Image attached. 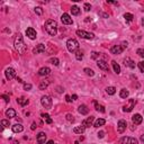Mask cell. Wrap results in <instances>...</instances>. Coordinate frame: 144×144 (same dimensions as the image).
Listing matches in <instances>:
<instances>
[{
    "instance_id": "cell-1",
    "label": "cell",
    "mask_w": 144,
    "mask_h": 144,
    "mask_svg": "<svg viewBox=\"0 0 144 144\" xmlns=\"http://www.w3.org/2000/svg\"><path fill=\"white\" fill-rule=\"evenodd\" d=\"M14 45H15V49L18 51V53L20 54H24L26 52V45L23 41V36L20 34H17L16 35V38H15V42H14Z\"/></svg>"
},
{
    "instance_id": "cell-2",
    "label": "cell",
    "mask_w": 144,
    "mask_h": 144,
    "mask_svg": "<svg viewBox=\"0 0 144 144\" xmlns=\"http://www.w3.org/2000/svg\"><path fill=\"white\" fill-rule=\"evenodd\" d=\"M45 29H46V32H47L50 35H52V36L56 35V33H57V23L55 22V20H53V19L46 20Z\"/></svg>"
},
{
    "instance_id": "cell-3",
    "label": "cell",
    "mask_w": 144,
    "mask_h": 144,
    "mask_svg": "<svg viewBox=\"0 0 144 144\" xmlns=\"http://www.w3.org/2000/svg\"><path fill=\"white\" fill-rule=\"evenodd\" d=\"M67 47L69 50V52H77L78 49H79V43H78L77 40H74V38H70V40H68L67 42Z\"/></svg>"
},
{
    "instance_id": "cell-4",
    "label": "cell",
    "mask_w": 144,
    "mask_h": 144,
    "mask_svg": "<svg viewBox=\"0 0 144 144\" xmlns=\"http://www.w3.org/2000/svg\"><path fill=\"white\" fill-rule=\"evenodd\" d=\"M41 104H42V106H43L44 108L51 109L53 101H52V99H51V97L50 96H43L42 97V99H41Z\"/></svg>"
},
{
    "instance_id": "cell-5",
    "label": "cell",
    "mask_w": 144,
    "mask_h": 144,
    "mask_svg": "<svg viewBox=\"0 0 144 144\" xmlns=\"http://www.w3.org/2000/svg\"><path fill=\"white\" fill-rule=\"evenodd\" d=\"M77 35L80 36L81 38H86V40H92L95 37V35L92 33H88V32H85V30H81V29L77 30Z\"/></svg>"
},
{
    "instance_id": "cell-6",
    "label": "cell",
    "mask_w": 144,
    "mask_h": 144,
    "mask_svg": "<svg viewBox=\"0 0 144 144\" xmlns=\"http://www.w3.org/2000/svg\"><path fill=\"white\" fill-rule=\"evenodd\" d=\"M135 107V100L134 99H128V104L125 105L124 108H123V110L125 113H130L133 110V108Z\"/></svg>"
},
{
    "instance_id": "cell-7",
    "label": "cell",
    "mask_w": 144,
    "mask_h": 144,
    "mask_svg": "<svg viewBox=\"0 0 144 144\" xmlns=\"http://www.w3.org/2000/svg\"><path fill=\"white\" fill-rule=\"evenodd\" d=\"M5 74H6L7 79L11 80L16 77V71H15V69H12V68H7L6 71H5Z\"/></svg>"
},
{
    "instance_id": "cell-8",
    "label": "cell",
    "mask_w": 144,
    "mask_h": 144,
    "mask_svg": "<svg viewBox=\"0 0 144 144\" xmlns=\"http://www.w3.org/2000/svg\"><path fill=\"white\" fill-rule=\"evenodd\" d=\"M120 143H122V144H138L136 138L128 137V136H126V137H123L122 140H120Z\"/></svg>"
},
{
    "instance_id": "cell-9",
    "label": "cell",
    "mask_w": 144,
    "mask_h": 144,
    "mask_svg": "<svg viewBox=\"0 0 144 144\" xmlns=\"http://www.w3.org/2000/svg\"><path fill=\"white\" fill-rule=\"evenodd\" d=\"M126 126H127L126 120L120 119L118 122V124H117V131H118V133H124V131L126 130Z\"/></svg>"
},
{
    "instance_id": "cell-10",
    "label": "cell",
    "mask_w": 144,
    "mask_h": 144,
    "mask_svg": "<svg viewBox=\"0 0 144 144\" xmlns=\"http://www.w3.org/2000/svg\"><path fill=\"white\" fill-rule=\"evenodd\" d=\"M61 20H62V23H63L64 25H71L72 24V18L70 17V15L69 14H63L61 16Z\"/></svg>"
},
{
    "instance_id": "cell-11",
    "label": "cell",
    "mask_w": 144,
    "mask_h": 144,
    "mask_svg": "<svg viewBox=\"0 0 144 144\" xmlns=\"http://www.w3.org/2000/svg\"><path fill=\"white\" fill-rule=\"evenodd\" d=\"M123 51H124V46H122V45H114L110 49L111 54H120Z\"/></svg>"
},
{
    "instance_id": "cell-12",
    "label": "cell",
    "mask_w": 144,
    "mask_h": 144,
    "mask_svg": "<svg viewBox=\"0 0 144 144\" xmlns=\"http://www.w3.org/2000/svg\"><path fill=\"white\" fill-rule=\"evenodd\" d=\"M26 35H27L30 40H35L36 36H37V35H36V30L34 29V28H32V27H29V28L26 29Z\"/></svg>"
},
{
    "instance_id": "cell-13",
    "label": "cell",
    "mask_w": 144,
    "mask_h": 144,
    "mask_svg": "<svg viewBox=\"0 0 144 144\" xmlns=\"http://www.w3.org/2000/svg\"><path fill=\"white\" fill-rule=\"evenodd\" d=\"M97 65H98V68H99V69L104 70V71H108V70H109L108 63H106V62L103 61V60H99V61L97 62Z\"/></svg>"
},
{
    "instance_id": "cell-14",
    "label": "cell",
    "mask_w": 144,
    "mask_h": 144,
    "mask_svg": "<svg viewBox=\"0 0 144 144\" xmlns=\"http://www.w3.org/2000/svg\"><path fill=\"white\" fill-rule=\"evenodd\" d=\"M50 73H51V69L47 67H43L41 68L40 70H38V74L42 75V77H45V75H49Z\"/></svg>"
},
{
    "instance_id": "cell-15",
    "label": "cell",
    "mask_w": 144,
    "mask_h": 144,
    "mask_svg": "<svg viewBox=\"0 0 144 144\" xmlns=\"http://www.w3.org/2000/svg\"><path fill=\"white\" fill-rule=\"evenodd\" d=\"M132 120H133V123H134L135 125H140L141 123H142V120H143V117L141 116L140 114H135L134 116L132 117Z\"/></svg>"
},
{
    "instance_id": "cell-16",
    "label": "cell",
    "mask_w": 144,
    "mask_h": 144,
    "mask_svg": "<svg viewBox=\"0 0 144 144\" xmlns=\"http://www.w3.org/2000/svg\"><path fill=\"white\" fill-rule=\"evenodd\" d=\"M33 52H34L35 54L43 53V52H45V45H44V44H38V45L33 50Z\"/></svg>"
},
{
    "instance_id": "cell-17",
    "label": "cell",
    "mask_w": 144,
    "mask_h": 144,
    "mask_svg": "<svg viewBox=\"0 0 144 144\" xmlns=\"http://www.w3.org/2000/svg\"><path fill=\"white\" fill-rule=\"evenodd\" d=\"M124 64L126 65V67L131 68V69H134L135 68V62L133 61V60H131L130 57H126V59L124 60Z\"/></svg>"
},
{
    "instance_id": "cell-18",
    "label": "cell",
    "mask_w": 144,
    "mask_h": 144,
    "mask_svg": "<svg viewBox=\"0 0 144 144\" xmlns=\"http://www.w3.org/2000/svg\"><path fill=\"white\" fill-rule=\"evenodd\" d=\"M45 141H46V134L44 132H41L40 134L37 135V142H38V144L45 143Z\"/></svg>"
},
{
    "instance_id": "cell-19",
    "label": "cell",
    "mask_w": 144,
    "mask_h": 144,
    "mask_svg": "<svg viewBox=\"0 0 144 144\" xmlns=\"http://www.w3.org/2000/svg\"><path fill=\"white\" fill-rule=\"evenodd\" d=\"M93 116H90V117H88L87 119H85L83 120V123H82V126H85V127H90L91 126V124H92V122H93Z\"/></svg>"
},
{
    "instance_id": "cell-20",
    "label": "cell",
    "mask_w": 144,
    "mask_h": 144,
    "mask_svg": "<svg viewBox=\"0 0 144 144\" xmlns=\"http://www.w3.org/2000/svg\"><path fill=\"white\" fill-rule=\"evenodd\" d=\"M78 111H79L81 115H87L89 113V109L86 105H80L79 108H78Z\"/></svg>"
},
{
    "instance_id": "cell-21",
    "label": "cell",
    "mask_w": 144,
    "mask_h": 144,
    "mask_svg": "<svg viewBox=\"0 0 144 144\" xmlns=\"http://www.w3.org/2000/svg\"><path fill=\"white\" fill-rule=\"evenodd\" d=\"M12 132L14 133H20V132H23V130H24V127H23V125L22 124H15V125H12Z\"/></svg>"
},
{
    "instance_id": "cell-22",
    "label": "cell",
    "mask_w": 144,
    "mask_h": 144,
    "mask_svg": "<svg viewBox=\"0 0 144 144\" xmlns=\"http://www.w3.org/2000/svg\"><path fill=\"white\" fill-rule=\"evenodd\" d=\"M93 105H95L96 110H97V111H100V113H105V111H106V109H105V107L103 106V105H99L96 100L93 101Z\"/></svg>"
},
{
    "instance_id": "cell-23",
    "label": "cell",
    "mask_w": 144,
    "mask_h": 144,
    "mask_svg": "<svg viewBox=\"0 0 144 144\" xmlns=\"http://www.w3.org/2000/svg\"><path fill=\"white\" fill-rule=\"evenodd\" d=\"M17 103L20 105V106H26L29 101H28V99H26L25 97H20V98H18L17 99Z\"/></svg>"
},
{
    "instance_id": "cell-24",
    "label": "cell",
    "mask_w": 144,
    "mask_h": 144,
    "mask_svg": "<svg viewBox=\"0 0 144 144\" xmlns=\"http://www.w3.org/2000/svg\"><path fill=\"white\" fill-rule=\"evenodd\" d=\"M6 116L9 117V118H14V117H16V111L12 108H9L8 110L6 111Z\"/></svg>"
},
{
    "instance_id": "cell-25",
    "label": "cell",
    "mask_w": 144,
    "mask_h": 144,
    "mask_svg": "<svg viewBox=\"0 0 144 144\" xmlns=\"http://www.w3.org/2000/svg\"><path fill=\"white\" fill-rule=\"evenodd\" d=\"M85 130H86L85 126H77V127L73 128V132H74L75 134H82V133L85 132Z\"/></svg>"
},
{
    "instance_id": "cell-26",
    "label": "cell",
    "mask_w": 144,
    "mask_h": 144,
    "mask_svg": "<svg viewBox=\"0 0 144 144\" xmlns=\"http://www.w3.org/2000/svg\"><path fill=\"white\" fill-rule=\"evenodd\" d=\"M49 85H50V80L42 81V82L40 83V89H41V90H45V89L49 87Z\"/></svg>"
},
{
    "instance_id": "cell-27",
    "label": "cell",
    "mask_w": 144,
    "mask_h": 144,
    "mask_svg": "<svg viewBox=\"0 0 144 144\" xmlns=\"http://www.w3.org/2000/svg\"><path fill=\"white\" fill-rule=\"evenodd\" d=\"M111 65H113V68H114V71H115V73L119 74V73H120V67L116 63V61H111Z\"/></svg>"
},
{
    "instance_id": "cell-28",
    "label": "cell",
    "mask_w": 144,
    "mask_h": 144,
    "mask_svg": "<svg viewBox=\"0 0 144 144\" xmlns=\"http://www.w3.org/2000/svg\"><path fill=\"white\" fill-rule=\"evenodd\" d=\"M105 124H106V120H105L104 118H99V119H97L95 122V125H93V126L99 127V126H103V125H105Z\"/></svg>"
},
{
    "instance_id": "cell-29",
    "label": "cell",
    "mask_w": 144,
    "mask_h": 144,
    "mask_svg": "<svg viewBox=\"0 0 144 144\" xmlns=\"http://www.w3.org/2000/svg\"><path fill=\"white\" fill-rule=\"evenodd\" d=\"M128 95H130V92H128L126 89H122V90H120V92H119L120 98H127Z\"/></svg>"
},
{
    "instance_id": "cell-30",
    "label": "cell",
    "mask_w": 144,
    "mask_h": 144,
    "mask_svg": "<svg viewBox=\"0 0 144 144\" xmlns=\"http://www.w3.org/2000/svg\"><path fill=\"white\" fill-rule=\"evenodd\" d=\"M42 117H43V119H45V122L47 124H52V118L50 117L49 114H42Z\"/></svg>"
},
{
    "instance_id": "cell-31",
    "label": "cell",
    "mask_w": 144,
    "mask_h": 144,
    "mask_svg": "<svg viewBox=\"0 0 144 144\" xmlns=\"http://www.w3.org/2000/svg\"><path fill=\"white\" fill-rule=\"evenodd\" d=\"M106 92L108 93V95H115V92H116V88H115V87L106 88Z\"/></svg>"
},
{
    "instance_id": "cell-32",
    "label": "cell",
    "mask_w": 144,
    "mask_h": 144,
    "mask_svg": "<svg viewBox=\"0 0 144 144\" xmlns=\"http://www.w3.org/2000/svg\"><path fill=\"white\" fill-rule=\"evenodd\" d=\"M71 11H72V15H79L80 14V8L78 6H73L72 8H71Z\"/></svg>"
},
{
    "instance_id": "cell-33",
    "label": "cell",
    "mask_w": 144,
    "mask_h": 144,
    "mask_svg": "<svg viewBox=\"0 0 144 144\" xmlns=\"http://www.w3.org/2000/svg\"><path fill=\"white\" fill-rule=\"evenodd\" d=\"M124 18H125V20H126V22L130 23V22H132V20H133L134 16H133L132 14H128V12H127V14H125V15H124Z\"/></svg>"
},
{
    "instance_id": "cell-34",
    "label": "cell",
    "mask_w": 144,
    "mask_h": 144,
    "mask_svg": "<svg viewBox=\"0 0 144 144\" xmlns=\"http://www.w3.org/2000/svg\"><path fill=\"white\" fill-rule=\"evenodd\" d=\"M75 59L79 60V61H81V60L83 59V53L81 51H77L75 52Z\"/></svg>"
},
{
    "instance_id": "cell-35",
    "label": "cell",
    "mask_w": 144,
    "mask_h": 144,
    "mask_svg": "<svg viewBox=\"0 0 144 144\" xmlns=\"http://www.w3.org/2000/svg\"><path fill=\"white\" fill-rule=\"evenodd\" d=\"M50 63H52L53 65H59V63H60V61H59V59H56V57H51L50 59Z\"/></svg>"
},
{
    "instance_id": "cell-36",
    "label": "cell",
    "mask_w": 144,
    "mask_h": 144,
    "mask_svg": "<svg viewBox=\"0 0 144 144\" xmlns=\"http://www.w3.org/2000/svg\"><path fill=\"white\" fill-rule=\"evenodd\" d=\"M83 71L86 72V74L87 75H90V77H93V74H95V72H93V70H91V69H89V68H86Z\"/></svg>"
},
{
    "instance_id": "cell-37",
    "label": "cell",
    "mask_w": 144,
    "mask_h": 144,
    "mask_svg": "<svg viewBox=\"0 0 144 144\" xmlns=\"http://www.w3.org/2000/svg\"><path fill=\"white\" fill-rule=\"evenodd\" d=\"M9 125H10L9 124V120H6V119H2L1 120V126L4 127V128L5 127H9Z\"/></svg>"
},
{
    "instance_id": "cell-38",
    "label": "cell",
    "mask_w": 144,
    "mask_h": 144,
    "mask_svg": "<svg viewBox=\"0 0 144 144\" xmlns=\"http://www.w3.org/2000/svg\"><path fill=\"white\" fill-rule=\"evenodd\" d=\"M65 118H67V120H69V122H71V123L74 122V117H73V115H71V114H67Z\"/></svg>"
},
{
    "instance_id": "cell-39",
    "label": "cell",
    "mask_w": 144,
    "mask_h": 144,
    "mask_svg": "<svg viewBox=\"0 0 144 144\" xmlns=\"http://www.w3.org/2000/svg\"><path fill=\"white\" fill-rule=\"evenodd\" d=\"M138 69H140V71L141 72H144V61H141V62H138Z\"/></svg>"
},
{
    "instance_id": "cell-40",
    "label": "cell",
    "mask_w": 144,
    "mask_h": 144,
    "mask_svg": "<svg viewBox=\"0 0 144 144\" xmlns=\"http://www.w3.org/2000/svg\"><path fill=\"white\" fill-rule=\"evenodd\" d=\"M136 53H137L141 57H144V50L143 49H138L137 51H136Z\"/></svg>"
},
{
    "instance_id": "cell-41",
    "label": "cell",
    "mask_w": 144,
    "mask_h": 144,
    "mask_svg": "<svg viewBox=\"0 0 144 144\" xmlns=\"http://www.w3.org/2000/svg\"><path fill=\"white\" fill-rule=\"evenodd\" d=\"M35 12L37 15H42V14H43V9H42L41 7H36V8H35Z\"/></svg>"
},
{
    "instance_id": "cell-42",
    "label": "cell",
    "mask_w": 144,
    "mask_h": 144,
    "mask_svg": "<svg viewBox=\"0 0 144 144\" xmlns=\"http://www.w3.org/2000/svg\"><path fill=\"white\" fill-rule=\"evenodd\" d=\"M24 89H25V90H30V89H32V85H30V83H25Z\"/></svg>"
},
{
    "instance_id": "cell-43",
    "label": "cell",
    "mask_w": 144,
    "mask_h": 144,
    "mask_svg": "<svg viewBox=\"0 0 144 144\" xmlns=\"http://www.w3.org/2000/svg\"><path fill=\"white\" fill-rule=\"evenodd\" d=\"M83 8H85L86 11H89V10L91 9V6H90V4H85V6H83Z\"/></svg>"
},
{
    "instance_id": "cell-44",
    "label": "cell",
    "mask_w": 144,
    "mask_h": 144,
    "mask_svg": "<svg viewBox=\"0 0 144 144\" xmlns=\"http://www.w3.org/2000/svg\"><path fill=\"white\" fill-rule=\"evenodd\" d=\"M1 98H2V99H5V101H6V103H9V96H7V95H2V96H1Z\"/></svg>"
},
{
    "instance_id": "cell-45",
    "label": "cell",
    "mask_w": 144,
    "mask_h": 144,
    "mask_svg": "<svg viewBox=\"0 0 144 144\" xmlns=\"http://www.w3.org/2000/svg\"><path fill=\"white\" fill-rule=\"evenodd\" d=\"M91 54H92V55H91V57H92V59H97V57L99 56V53H98V52H92Z\"/></svg>"
},
{
    "instance_id": "cell-46",
    "label": "cell",
    "mask_w": 144,
    "mask_h": 144,
    "mask_svg": "<svg viewBox=\"0 0 144 144\" xmlns=\"http://www.w3.org/2000/svg\"><path fill=\"white\" fill-rule=\"evenodd\" d=\"M104 136H105V132H104V131H100V132L98 133V137L99 138H103Z\"/></svg>"
},
{
    "instance_id": "cell-47",
    "label": "cell",
    "mask_w": 144,
    "mask_h": 144,
    "mask_svg": "<svg viewBox=\"0 0 144 144\" xmlns=\"http://www.w3.org/2000/svg\"><path fill=\"white\" fill-rule=\"evenodd\" d=\"M99 15H100L101 17H104V18H108V14H105V12H99Z\"/></svg>"
},
{
    "instance_id": "cell-48",
    "label": "cell",
    "mask_w": 144,
    "mask_h": 144,
    "mask_svg": "<svg viewBox=\"0 0 144 144\" xmlns=\"http://www.w3.org/2000/svg\"><path fill=\"white\" fill-rule=\"evenodd\" d=\"M65 99H67V101H68V103H71V100H72V99H71V97H70V96H65Z\"/></svg>"
},
{
    "instance_id": "cell-49",
    "label": "cell",
    "mask_w": 144,
    "mask_h": 144,
    "mask_svg": "<svg viewBox=\"0 0 144 144\" xmlns=\"http://www.w3.org/2000/svg\"><path fill=\"white\" fill-rule=\"evenodd\" d=\"M77 99H78V96L77 95H73L72 96V100H77Z\"/></svg>"
},
{
    "instance_id": "cell-50",
    "label": "cell",
    "mask_w": 144,
    "mask_h": 144,
    "mask_svg": "<svg viewBox=\"0 0 144 144\" xmlns=\"http://www.w3.org/2000/svg\"><path fill=\"white\" fill-rule=\"evenodd\" d=\"M35 128H36V124L35 123H33L32 124V130H35Z\"/></svg>"
},
{
    "instance_id": "cell-51",
    "label": "cell",
    "mask_w": 144,
    "mask_h": 144,
    "mask_svg": "<svg viewBox=\"0 0 144 144\" xmlns=\"http://www.w3.org/2000/svg\"><path fill=\"white\" fill-rule=\"evenodd\" d=\"M46 144H54V142L52 140H50V141H47V142H46Z\"/></svg>"
},
{
    "instance_id": "cell-52",
    "label": "cell",
    "mask_w": 144,
    "mask_h": 144,
    "mask_svg": "<svg viewBox=\"0 0 144 144\" xmlns=\"http://www.w3.org/2000/svg\"><path fill=\"white\" fill-rule=\"evenodd\" d=\"M141 141H142V142L144 143V134H143L142 136H141Z\"/></svg>"
},
{
    "instance_id": "cell-53",
    "label": "cell",
    "mask_w": 144,
    "mask_h": 144,
    "mask_svg": "<svg viewBox=\"0 0 144 144\" xmlns=\"http://www.w3.org/2000/svg\"><path fill=\"white\" fill-rule=\"evenodd\" d=\"M142 24H143V26H144V19L142 20Z\"/></svg>"
}]
</instances>
